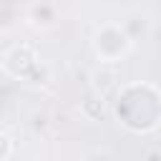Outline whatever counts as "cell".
<instances>
[{
  "mask_svg": "<svg viewBox=\"0 0 161 161\" xmlns=\"http://www.w3.org/2000/svg\"><path fill=\"white\" fill-rule=\"evenodd\" d=\"M8 153H10V138H8L5 133H0V161H3Z\"/></svg>",
  "mask_w": 161,
  "mask_h": 161,
  "instance_id": "1",
  "label": "cell"
}]
</instances>
